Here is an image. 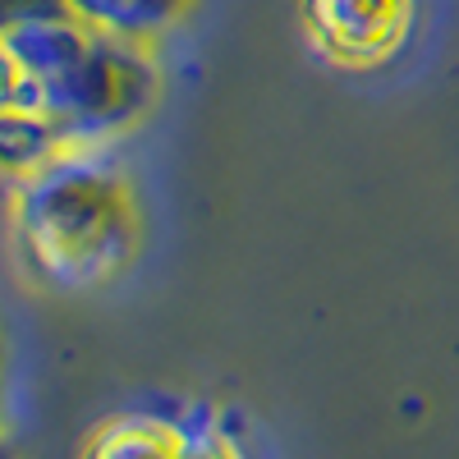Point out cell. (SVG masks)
I'll return each mask as SVG.
<instances>
[{
  "label": "cell",
  "mask_w": 459,
  "mask_h": 459,
  "mask_svg": "<svg viewBox=\"0 0 459 459\" xmlns=\"http://www.w3.org/2000/svg\"><path fill=\"white\" fill-rule=\"evenodd\" d=\"M138 42L69 19H14L5 32V115L42 120L56 134L134 120L152 92Z\"/></svg>",
  "instance_id": "cell-1"
},
{
  "label": "cell",
  "mask_w": 459,
  "mask_h": 459,
  "mask_svg": "<svg viewBox=\"0 0 459 459\" xmlns=\"http://www.w3.org/2000/svg\"><path fill=\"white\" fill-rule=\"evenodd\" d=\"M19 230L32 257L65 285H88L125 266L138 216L125 179L88 152H56L19 188Z\"/></svg>",
  "instance_id": "cell-2"
},
{
  "label": "cell",
  "mask_w": 459,
  "mask_h": 459,
  "mask_svg": "<svg viewBox=\"0 0 459 459\" xmlns=\"http://www.w3.org/2000/svg\"><path fill=\"white\" fill-rule=\"evenodd\" d=\"M413 0H303V23L313 42L354 69L391 60L409 32Z\"/></svg>",
  "instance_id": "cell-3"
},
{
  "label": "cell",
  "mask_w": 459,
  "mask_h": 459,
  "mask_svg": "<svg viewBox=\"0 0 459 459\" xmlns=\"http://www.w3.org/2000/svg\"><path fill=\"white\" fill-rule=\"evenodd\" d=\"M184 0H69V10L79 14L83 23L125 37V42H143V37L161 32Z\"/></svg>",
  "instance_id": "cell-4"
}]
</instances>
